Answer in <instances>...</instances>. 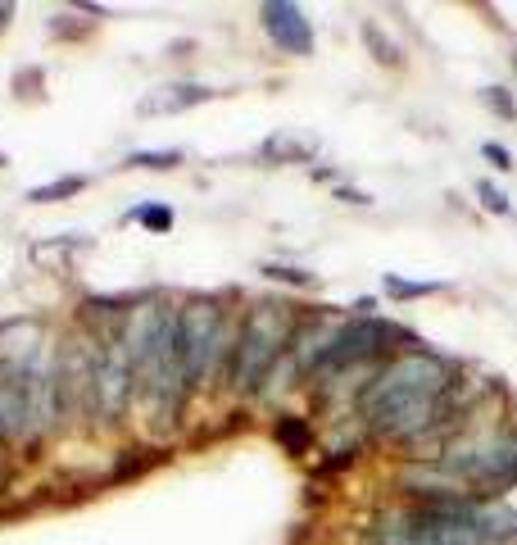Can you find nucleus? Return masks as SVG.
I'll return each mask as SVG.
<instances>
[{
    "instance_id": "obj_8",
    "label": "nucleus",
    "mask_w": 517,
    "mask_h": 545,
    "mask_svg": "<svg viewBox=\"0 0 517 545\" xmlns=\"http://www.w3.org/2000/svg\"><path fill=\"white\" fill-rule=\"evenodd\" d=\"M137 400V373H132V355H127L123 327H114L96 346V409L109 427H118Z\"/></svg>"
},
{
    "instance_id": "obj_10",
    "label": "nucleus",
    "mask_w": 517,
    "mask_h": 545,
    "mask_svg": "<svg viewBox=\"0 0 517 545\" xmlns=\"http://www.w3.org/2000/svg\"><path fill=\"white\" fill-rule=\"evenodd\" d=\"M259 23H264L268 41H273L282 55H295V60H309L313 55V23L304 19L300 5H291V0H268V5H259Z\"/></svg>"
},
{
    "instance_id": "obj_14",
    "label": "nucleus",
    "mask_w": 517,
    "mask_h": 545,
    "mask_svg": "<svg viewBox=\"0 0 517 545\" xmlns=\"http://www.w3.org/2000/svg\"><path fill=\"white\" fill-rule=\"evenodd\" d=\"M273 436L291 459H304L313 450V427H309V418L304 414H277L273 418Z\"/></svg>"
},
{
    "instance_id": "obj_16",
    "label": "nucleus",
    "mask_w": 517,
    "mask_h": 545,
    "mask_svg": "<svg viewBox=\"0 0 517 545\" xmlns=\"http://www.w3.org/2000/svg\"><path fill=\"white\" fill-rule=\"evenodd\" d=\"M477 100L495 114V119H504V123H517V96L508 87H499V82H490V87H481L477 91Z\"/></svg>"
},
{
    "instance_id": "obj_20",
    "label": "nucleus",
    "mask_w": 517,
    "mask_h": 545,
    "mask_svg": "<svg viewBox=\"0 0 517 545\" xmlns=\"http://www.w3.org/2000/svg\"><path fill=\"white\" fill-rule=\"evenodd\" d=\"M87 187V178H59L50 182V187H37L28 200H37V205H46V200H64V196H78V191Z\"/></svg>"
},
{
    "instance_id": "obj_3",
    "label": "nucleus",
    "mask_w": 517,
    "mask_h": 545,
    "mask_svg": "<svg viewBox=\"0 0 517 545\" xmlns=\"http://www.w3.org/2000/svg\"><path fill=\"white\" fill-rule=\"evenodd\" d=\"M123 341L132 355V373H137V400L146 414L173 423L182 414L186 396V368H182V341H177V305L168 300H141L132 314L123 318Z\"/></svg>"
},
{
    "instance_id": "obj_21",
    "label": "nucleus",
    "mask_w": 517,
    "mask_h": 545,
    "mask_svg": "<svg viewBox=\"0 0 517 545\" xmlns=\"http://www.w3.org/2000/svg\"><path fill=\"white\" fill-rule=\"evenodd\" d=\"M132 218H137L141 228H150V232H168V228H173V209H168V205H141Z\"/></svg>"
},
{
    "instance_id": "obj_15",
    "label": "nucleus",
    "mask_w": 517,
    "mask_h": 545,
    "mask_svg": "<svg viewBox=\"0 0 517 545\" xmlns=\"http://www.w3.org/2000/svg\"><path fill=\"white\" fill-rule=\"evenodd\" d=\"M381 291H386L395 305H409V300L440 296V291H449V287L445 282H409V278H400V273H386V278H381Z\"/></svg>"
},
{
    "instance_id": "obj_2",
    "label": "nucleus",
    "mask_w": 517,
    "mask_h": 545,
    "mask_svg": "<svg viewBox=\"0 0 517 545\" xmlns=\"http://www.w3.org/2000/svg\"><path fill=\"white\" fill-rule=\"evenodd\" d=\"M59 418L55 355L41 318L0 327V441H41Z\"/></svg>"
},
{
    "instance_id": "obj_11",
    "label": "nucleus",
    "mask_w": 517,
    "mask_h": 545,
    "mask_svg": "<svg viewBox=\"0 0 517 545\" xmlns=\"http://www.w3.org/2000/svg\"><path fill=\"white\" fill-rule=\"evenodd\" d=\"M214 87H200V82H168V87H155L150 96H141V114H182L191 105H205L214 100Z\"/></svg>"
},
{
    "instance_id": "obj_5",
    "label": "nucleus",
    "mask_w": 517,
    "mask_h": 545,
    "mask_svg": "<svg viewBox=\"0 0 517 545\" xmlns=\"http://www.w3.org/2000/svg\"><path fill=\"white\" fill-rule=\"evenodd\" d=\"M409 346H422V337L413 332V327L395 323V318H381V314H368V318L345 314L341 327L332 332V341H327V350H322L318 364H313L309 382L332 387V382L354 377V373L372 377L386 359L400 355V350H409Z\"/></svg>"
},
{
    "instance_id": "obj_22",
    "label": "nucleus",
    "mask_w": 517,
    "mask_h": 545,
    "mask_svg": "<svg viewBox=\"0 0 517 545\" xmlns=\"http://www.w3.org/2000/svg\"><path fill=\"white\" fill-rule=\"evenodd\" d=\"M481 159H490L499 173H513L517 169L513 155H508V146H499V141H486V146H481Z\"/></svg>"
},
{
    "instance_id": "obj_12",
    "label": "nucleus",
    "mask_w": 517,
    "mask_h": 545,
    "mask_svg": "<svg viewBox=\"0 0 517 545\" xmlns=\"http://www.w3.org/2000/svg\"><path fill=\"white\" fill-rule=\"evenodd\" d=\"M313 155H318V141L291 137V132H273V137L259 146V159H268V164H309Z\"/></svg>"
},
{
    "instance_id": "obj_18",
    "label": "nucleus",
    "mask_w": 517,
    "mask_h": 545,
    "mask_svg": "<svg viewBox=\"0 0 517 545\" xmlns=\"http://www.w3.org/2000/svg\"><path fill=\"white\" fill-rule=\"evenodd\" d=\"M259 273H264L268 282H286V287H300V291L318 282V278H313V273H304V268H291V264H264V268H259Z\"/></svg>"
},
{
    "instance_id": "obj_24",
    "label": "nucleus",
    "mask_w": 517,
    "mask_h": 545,
    "mask_svg": "<svg viewBox=\"0 0 517 545\" xmlns=\"http://www.w3.org/2000/svg\"><path fill=\"white\" fill-rule=\"evenodd\" d=\"M508 69H513V78H517V37H513V46H508Z\"/></svg>"
},
{
    "instance_id": "obj_23",
    "label": "nucleus",
    "mask_w": 517,
    "mask_h": 545,
    "mask_svg": "<svg viewBox=\"0 0 517 545\" xmlns=\"http://www.w3.org/2000/svg\"><path fill=\"white\" fill-rule=\"evenodd\" d=\"M336 200H345V205H372V196L359 187H336Z\"/></svg>"
},
{
    "instance_id": "obj_25",
    "label": "nucleus",
    "mask_w": 517,
    "mask_h": 545,
    "mask_svg": "<svg viewBox=\"0 0 517 545\" xmlns=\"http://www.w3.org/2000/svg\"><path fill=\"white\" fill-rule=\"evenodd\" d=\"M10 14H14L10 5H0V28H5V19H10Z\"/></svg>"
},
{
    "instance_id": "obj_13",
    "label": "nucleus",
    "mask_w": 517,
    "mask_h": 545,
    "mask_svg": "<svg viewBox=\"0 0 517 545\" xmlns=\"http://www.w3.org/2000/svg\"><path fill=\"white\" fill-rule=\"evenodd\" d=\"M359 37H363L368 55L381 64V69H395V73H400L404 64H409V60H404V50H400V41L386 37V28H381L377 19H363V23H359Z\"/></svg>"
},
{
    "instance_id": "obj_19",
    "label": "nucleus",
    "mask_w": 517,
    "mask_h": 545,
    "mask_svg": "<svg viewBox=\"0 0 517 545\" xmlns=\"http://www.w3.org/2000/svg\"><path fill=\"white\" fill-rule=\"evenodd\" d=\"M127 164H132V169H177V164H182V150H137Z\"/></svg>"
},
{
    "instance_id": "obj_6",
    "label": "nucleus",
    "mask_w": 517,
    "mask_h": 545,
    "mask_svg": "<svg viewBox=\"0 0 517 545\" xmlns=\"http://www.w3.org/2000/svg\"><path fill=\"white\" fill-rule=\"evenodd\" d=\"M436 464L477 500H504L517 486V427L459 432L440 446Z\"/></svg>"
},
{
    "instance_id": "obj_9",
    "label": "nucleus",
    "mask_w": 517,
    "mask_h": 545,
    "mask_svg": "<svg viewBox=\"0 0 517 545\" xmlns=\"http://www.w3.org/2000/svg\"><path fill=\"white\" fill-rule=\"evenodd\" d=\"M55 391H59V414L82 423L87 405H96V346L82 337H64L55 350Z\"/></svg>"
},
{
    "instance_id": "obj_17",
    "label": "nucleus",
    "mask_w": 517,
    "mask_h": 545,
    "mask_svg": "<svg viewBox=\"0 0 517 545\" xmlns=\"http://www.w3.org/2000/svg\"><path fill=\"white\" fill-rule=\"evenodd\" d=\"M472 191H477V200H481V209H486V214H495V218H513V196H508V191L499 187V182L481 178Z\"/></svg>"
},
{
    "instance_id": "obj_7",
    "label": "nucleus",
    "mask_w": 517,
    "mask_h": 545,
    "mask_svg": "<svg viewBox=\"0 0 517 545\" xmlns=\"http://www.w3.org/2000/svg\"><path fill=\"white\" fill-rule=\"evenodd\" d=\"M177 341H182V368L191 396L209 391L218 377H227L236 327L218 296H191L177 305Z\"/></svg>"
},
{
    "instance_id": "obj_1",
    "label": "nucleus",
    "mask_w": 517,
    "mask_h": 545,
    "mask_svg": "<svg viewBox=\"0 0 517 545\" xmlns=\"http://www.w3.org/2000/svg\"><path fill=\"white\" fill-rule=\"evenodd\" d=\"M463 368L431 346L391 355L354 396L363 432L386 446H422L440 427V400Z\"/></svg>"
},
{
    "instance_id": "obj_4",
    "label": "nucleus",
    "mask_w": 517,
    "mask_h": 545,
    "mask_svg": "<svg viewBox=\"0 0 517 545\" xmlns=\"http://www.w3.org/2000/svg\"><path fill=\"white\" fill-rule=\"evenodd\" d=\"M295 323H300V309L286 305V300H254L250 309L236 323V341H232V359H227V391L241 400L264 396L273 373L282 368L286 350H291Z\"/></svg>"
}]
</instances>
